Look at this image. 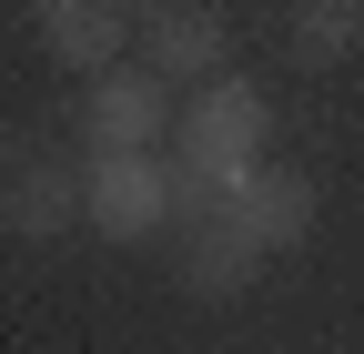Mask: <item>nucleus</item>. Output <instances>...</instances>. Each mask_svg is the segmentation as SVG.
Here are the masks:
<instances>
[{"label": "nucleus", "mask_w": 364, "mask_h": 354, "mask_svg": "<svg viewBox=\"0 0 364 354\" xmlns=\"http://www.w3.org/2000/svg\"><path fill=\"white\" fill-rule=\"evenodd\" d=\"M354 41H364V0H294V61L304 71L354 61Z\"/></svg>", "instance_id": "obj_9"}, {"label": "nucleus", "mask_w": 364, "mask_h": 354, "mask_svg": "<svg viewBox=\"0 0 364 354\" xmlns=\"http://www.w3.org/2000/svg\"><path fill=\"white\" fill-rule=\"evenodd\" d=\"M31 21H41V51H51L61 71H81V81H102V71H122L132 61V0H31Z\"/></svg>", "instance_id": "obj_4"}, {"label": "nucleus", "mask_w": 364, "mask_h": 354, "mask_svg": "<svg viewBox=\"0 0 364 354\" xmlns=\"http://www.w3.org/2000/svg\"><path fill=\"white\" fill-rule=\"evenodd\" d=\"M253 274H263V253L223 223V213L193 223V243H182V294L193 304H233V294H253Z\"/></svg>", "instance_id": "obj_8"}, {"label": "nucleus", "mask_w": 364, "mask_h": 354, "mask_svg": "<svg viewBox=\"0 0 364 354\" xmlns=\"http://www.w3.org/2000/svg\"><path fill=\"white\" fill-rule=\"evenodd\" d=\"M263 162H273V102H263V81H243V71L203 81V92L182 102V122H172V193H182V213L213 223Z\"/></svg>", "instance_id": "obj_1"}, {"label": "nucleus", "mask_w": 364, "mask_h": 354, "mask_svg": "<svg viewBox=\"0 0 364 354\" xmlns=\"http://www.w3.org/2000/svg\"><path fill=\"white\" fill-rule=\"evenodd\" d=\"M142 71L172 81V92L223 81V21H213V11H152V21H142Z\"/></svg>", "instance_id": "obj_7"}, {"label": "nucleus", "mask_w": 364, "mask_h": 354, "mask_svg": "<svg viewBox=\"0 0 364 354\" xmlns=\"http://www.w3.org/2000/svg\"><path fill=\"white\" fill-rule=\"evenodd\" d=\"M71 122H81L91 152H162L172 122H182V92H172V81H152L142 61H122V71H102V81L81 92Z\"/></svg>", "instance_id": "obj_3"}, {"label": "nucleus", "mask_w": 364, "mask_h": 354, "mask_svg": "<svg viewBox=\"0 0 364 354\" xmlns=\"http://www.w3.org/2000/svg\"><path fill=\"white\" fill-rule=\"evenodd\" d=\"M203 11H213V0H203Z\"/></svg>", "instance_id": "obj_11"}, {"label": "nucleus", "mask_w": 364, "mask_h": 354, "mask_svg": "<svg viewBox=\"0 0 364 354\" xmlns=\"http://www.w3.org/2000/svg\"><path fill=\"white\" fill-rule=\"evenodd\" d=\"M132 11H142V21H152V11H162V0H132Z\"/></svg>", "instance_id": "obj_10"}, {"label": "nucleus", "mask_w": 364, "mask_h": 354, "mask_svg": "<svg viewBox=\"0 0 364 354\" xmlns=\"http://www.w3.org/2000/svg\"><path fill=\"white\" fill-rule=\"evenodd\" d=\"M314 213H324V193H314V172H294V162H263L253 183L223 203V223H233L253 253H294L304 233H314Z\"/></svg>", "instance_id": "obj_5"}, {"label": "nucleus", "mask_w": 364, "mask_h": 354, "mask_svg": "<svg viewBox=\"0 0 364 354\" xmlns=\"http://www.w3.org/2000/svg\"><path fill=\"white\" fill-rule=\"evenodd\" d=\"M71 223H81V172H61V162H11L0 172V233L61 243Z\"/></svg>", "instance_id": "obj_6"}, {"label": "nucleus", "mask_w": 364, "mask_h": 354, "mask_svg": "<svg viewBox=\"0 0 364 354\" xmlns=\"http://www.w3.org/2000/svg\"><path fill=\"white\" fill-rule=\"evenodd\" d=\"M182 223V193H172V152H91L81 162V233L102 243H152Z\"/></svg>", "instance_id": "obj_2"}]
</instances>
